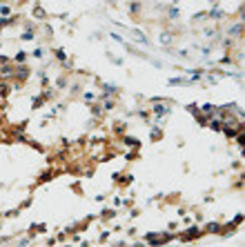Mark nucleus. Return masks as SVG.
Listing matches in <instances>:
<instances>
[{
  "mask_svg": "<svg viewBox=\"0 0 245 247\" xmlns=\"http://www.w3.org/2000/svg\"><path fill=\"white\" fill-rule=\"evenodd\" d=\"M207 229H210V232H218L221 227H218V225H214V223H212V225H207Z\"/></svg>",
  "mask_w": 245,
  "mask_h": 247,
  "instance_id": "obj_3",
  "label": "nucleus"
},
{
  "mask_svg": "<svg viewBox=\"0 0 245 247\" xmlns=\"http://www.w3.org/2000/svg\"><path fill=\"white\" fill-rule=\"evenodd\" d=\"M178 16V11H176V7H172V11H170V18H176Z\"/></svg>",
  "mask_w": 245,
  "mask_h": 247,
  "instance_id": "obj_5",
  "label": "nucleus"
},
{
  "mask_svg": "<svg viewBox=\"0 0 245 247\" xmlns=\"http://www.w3.org/2000/svg\"><path fill=\"white\" fill-rule=\"evenodd\" d=\"M103 107H105V109H111V107H114V100H105V102H103Z\"/></svg>",
  "mask_w": 245,
  "mask_h": 247,
  "instance_id": "obj_2",
  "label": "nucleus"
},
{
  "mask_svg": "<svg viewBox=\"0 0 245 247\" xmlns=\"http://www.w3.org/2000/svg\"><path fill=\"white\" fill-rule=\"evenodd\" d=\"M160 42H165V45H167V42H172V36L170 34H160Z\"/></svg>",
  "mask_w": 245,
  "mask_h": 247,
  "instance_id": "obj_1",
  "label": "nucleus"
},
{
  "mask_svg": "<svg viewBox=\"0 0 245 247\" xmlns=\"http://www.w3.org/2000/svg\"><path fill=\"white\" fill-rule=\"evenodd\" d=\"M154 109H156V114H165V111H167V109H165V107H160V105H156V107H154Z\"/></svg>",
  "mask_w": 245,
  "mask_h": 247,
  "instance_id": "obj_4",
  "label": "nucleus"
}]
</instances>
